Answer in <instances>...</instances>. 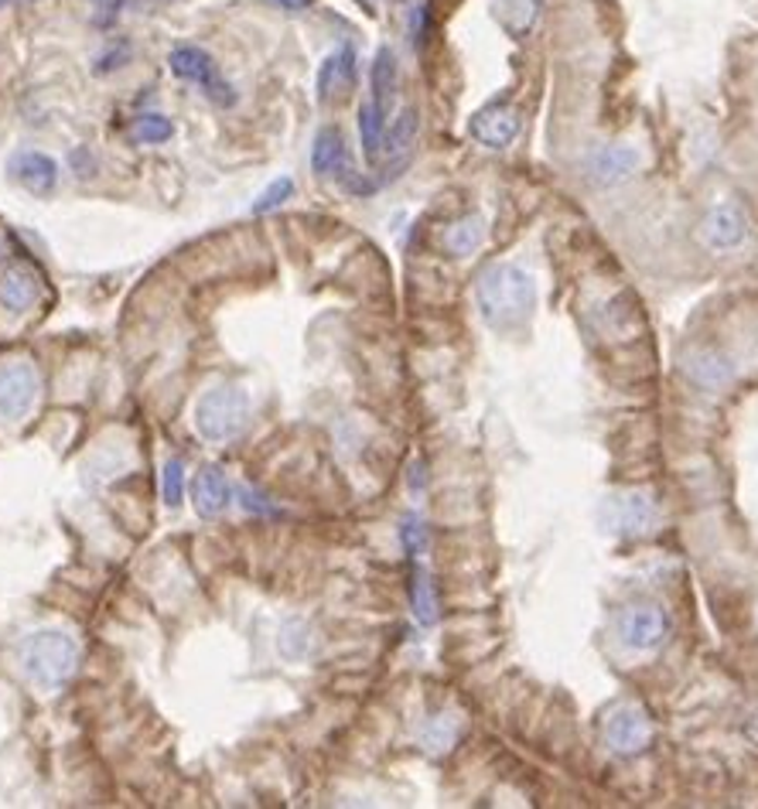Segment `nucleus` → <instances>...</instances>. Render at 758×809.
Wrapping results in <instances>:
<instances>
[{"mask_svg": "<svg viewBox=\"0 0 758 809\" xmlns=\"http://www.w3.org/2000/svg\"><path fill=\"white\" fill-rule=\"evenodd\" d=\"M171 134H175V124H171V120L161 116V113H144L134 124V137L140 144H164Z\"/></svg>", "mask_w": 758, "mask_h": 809, "instance_id": "nucleus-24", "label": "nucleus"}, {"mask_svg": "<svg viewBox=\"0 0 758 809\" xmlns=\"http://www.w3.org/2000/svg\"><path fill=\"white\" fill-rule=\"evenodd\" d=\"M649 721L639 707H619L616 714L605 721V742L619 755H635L649 745Z\"/></svg>", "mask_w": 758, "mask_h": 809, "instance_id": "nucleus-11", "label": "nucleus"}, {"mask_svg": "<svg viewBox=\"0 0 758 809\" xmlns=\"http://www.w3.org/2000/svg\"><path fill=\"white\" fill-rule=\"evenodd\" d=\"M365 4H373V0H365Z\"/></svg>", "mask_w": 758, "mask_h": 809, "instance_id": "nucleus-29", "label": "nucleus"}, {"mask_svg": "<svg viewBox=\"0 0 758 809\" xmlns=\"http://www.w3.org/2000/svg\"><path fill=\"white\" fill-rule=\"evenodd\" d=\"M639 164H643L639 147H632V144H605V147H598V151L588 158V175L598 185H619V182L632 178L635 171H639Z\"/></svg>", "mask_w": 758, "mask_h": 809, "instance_id": "nucleus-10", "label": "nucleus"}, {"mask_svg": "<svg viewBox=\"0 0 758 809\" xmlns=\"http://www.w3.org/2000/svg\"><path fill=\"white\" fill-rule=\"evenodd\" d=\"M41 379L32 362H4L0 365V421H24L38 400Z\"/></svg>", "mask_w": 758, "mask_h": 809, "instance_id": "nucleus-5", "label": "nucleus"}, {"mask_svg": "<svg viewBox=\"0 0 758 809\" xmlns=\"http://www.w3.org/2000/svg\"><path fill=\"white\" fill-rule=\"evenodd\" d=\"M161 499L167 509H178L185 499V464L182 458H171L161 472Z\"/></svg>", "mask_w": 758, "mask_h": 809, "instance_id": "nucleus-22", "label": "nucleus"}, {"mask_svg": "<svg viewBox=\"0 0 758 809\" xmlns=\"http://www.w3.org/2000/svg\"><path fill=\"white\" fill-rule=\"evenodd\" d=\"M386 113L370 100L359 107V140H362V151L370 161H376L383 154V137H386Z\"/></svg>", "mask_w": 758, "mask_h": 809, "instance_id": "nucleus-20", "label": "nucleus"}, {"mask_svg": "<svg viewBox=\"0 0 758 809\" xmlns=\"http://www.w3.org/2000/svg\"><path fill=\"white\" fill-rule=\"evenodd\" d=\"M472 137L485 147H493V151H502V147H509L512 140L520 137V113L506 107V103H496V107H485L472 116Z\"/></svg>", "mask_w": 758, "mask_h": 809, "instance_id": "nucleus-12", "label": "nucleus"}, {"mask_svg": "<svg viewBox=\"0 0 758 809\" xmlns=\"http://www.w3.org/2000/svg\"><path fill=\"white\" fill-rule=\"evenodd\" d=\"M290 195H295V182H290V178H277L271 188H263V195L250 206V212H253V215L274 212V209H281V206L290 199Z\"/></svg>", "mask_w": 758, "mask_h": 809, "instance_id": "nucleus-25", "label": "nucleus"}, {"mask_svg": "<svg viewBox=\"0 0 758 809\" xmlns=\"http://www.w3.org/2000/svg\"><path fill=\"white\" fill-rule=\"evenodd\" d=\"M21 673L32 686L55 694L79 670V643L62 628H38L17 649Z\"/></svg>", "mask_w": 758, "mask_h": 809, "instance_id": "nucleus-1", "label": "nucleus"}, {"mask_svg": "<svg viewBox=\"0 0 758 809\" xmlns=\"http://www.w3.org/2000/svg\"><path fill=\"white\" fill-rule=\"evenodd\" d=\"M667 632H670V622H667V611L659 605H632L625 608V615L619 622V639L632 652L659 649L667 643Z\"/></svg>", "mask_w": 758, "mask_h": 809, "instance_id": "nucleus-6", "label": "nucleus"}, {"mask_svg": "<svg viewBox=\"0 0 758 809\" xmlns=\"http://www.w3.org/2000/svg\"><path fill=\"white\" fill-rule=\"evenodd\" d=\"M0 253H4V236H0Z\"/></svg>", "mask_w": 758, "mask_h": 809, "instance_id": "nucleus-28", "label": "nucleus"}, {"mask_svg": "<svg viewBox=\"0 0 758 809\" xmlns=\"http://www.w3.org/2000/svg\"><path fill=\"white\" fill-rule=\"evenodd\" d=\"M8 171H11V178L32 195H52L59 185V164L41 151H17Z\"/></svg>", "mask_w": 758, "mask_h": 809, "instance_id": "nucleus-13", "label": "nucleus"}, {"mask_svg": "<svg viewBox=\"0 0 758 809\" xmlns=\"http://www.w3.org/2000/svg\"><path fill=\"white\" fill-rule=\"evenodd\" d=\"M171 72H175L178 79H185V83H199L202 89H206V96L212 103H219V107H229L236 96L229 92V86L219 79V72H215V62H212V55L209 52H202V48H191V45H182V48H175L171 52Z\"/></svg>", "mask_w": 758, "mask_h": 809, "instance_id": "nucleus-7", "label": "nucleus"}, {"mask_svg": "<svg viewBox=\"0 0 758 809\" xmlns=\"http://www.w3.org/2000/svg\"><path fill=\"white\" fill-rule=\"evenodd\" d=\"M229 499H233V485H229L226 472L219 469V464H206V469L195 475V485H191L195 512L206 520H215L219 512H226Z\"/></svg>", "mask_w": 758, "mask_h": 809, "instance_id": "nucleus-14", "label": "nucleus"}, {"mask_svg": "<svg viewBox=\"0 0 758 809\" xmlns=\"http://www.w3.org/2000/svg\"><path fill=\"white\" fill-rule=\"evenodd\" d=\"M250 424V397L236 383H219L195 403V431L209 445H229Z\"/></svg>", "mask_w": 758, "mask_h": 809, "instance_id": "nucleus-3", "label": "nucleus"}, {"mask_svg": "<svg viewBox=\"0 0 758 809\" xmlns=\"http://www.w3.org/2000/svg\"><path fill=\"white\" fill-rule=\"evenodd\" d=\"M403 544H407V550L418 557V550L424 547V526L418 523V520H407V526H403Z\"/></svg>", "mask_w": 758, "mask_h": 809, "instance_id": "nucleus-26", "label": "nucleus"}, {"mask_svg": "<svg viewBox=\"0 0 758 809\" xmlns=\"http://www.w3.org/2000/svg\"><path fill=\"white\" fill-rule=\"evenodd\" d=\"M410 598H413V615H418L421 625H434L437 619V605H434V592H431V581L427 574H413V587H410Z\"/></svg>", "mask_w": 758, "mask_h": 809, "instance_id": "nucleus-23", "label": "nucleus"}, {"mask_svg": "<svg viewBox=\"0 0 758 809\" xmlns=\"http://www.w3.org/2000/svg\"><path fill=\"white\" fill-rule=\"evenodd\" d=\"M482 242H485V219L482 215H464V219H458V223H451L445 233V247L455 257H472Z\"/></svg>", "mask_w": 758, "mask_h": 809, "instance_id": "nucleus-19", "label": "nucleus"}, {"mask_svg": "<svg viewBox=\"0 0 758 809\" xmlns=\"http://www.w3.org/2000/svg\"><path fill=\"white\" fill-rule=\"evenodd\" d=\"M311 167L318 178H341L349 182L352 178V164H349V151H346V140H341L338 127H325L322 134L314 137L311 147Z\"/></svg>", "mask_w": 758, "mask_h": 809, "instance_id": "nucleus-15", "label": "nucleus"}, {"mask_svg": "<svg viewBox=\"0 0 758 809\" xmlns=\"http://www.w3.org/2000/svg\"><path fill=\"white\" fill-rule=\"evenodd\" d=\"M418 127H421L418 110H413V107L400 110V116L394 120V127H389V134L383 137V151H386V158L394 161V164H400L410 154L413 140H418Z\"/></svg>", "mask_w": 758, "mask_h": 809, "instance_id": "nucleus-18", "label": "nucleus"}, {"mask_svg": "<svg viewBox=\"0 0 758 809\" xmlns=\"http://www.w3.org/2000/svg\"><path fill=\"white\" fill-rule=\"evenodd\" d=\"M41 298V277L28 263H11L0 270V308L11 314L32 311Z\"/></svg>", "mask_w": 758, "mask_h": 809, "instance_id": "nucleus-9", "label": "nucleus"}, {"mask_svg": "<svg viewBox=\"0 0 758 809\" xmlns=\"http://www.w3.org/2000/svg\"><path fill=\"white\" fill-rule=\"evenodd\" d=\"M659 520V506L653 493L646 488H629V493L608 496L601 506V523L605 530L619 533V536H643L656 526Z\"/></svg>", "mask_w": 758, "mask_h": 809, "instance_id": "nucleus-4", "label": "nucleus"}, {"mask_svg": "<svg viewBox=\"0 0 758 809\" xmlns=\"http://www.w3.org/2000/svg\"><path fill=\"white\" fill-rule=\"evenodd\" d=\"M700 239L714 253H731L748 239V215L738 202H718L700 223Z\"/></svg>", "mask_w": 758, "mask_h": 809, "instance_id": "nucleus-8", "label": "nucleus"}, {"mask_svg": "<svg viewBox=\"0 0 758 809\" xmlns=\"http://www.w3.org/2000/svg\"><path fill=\"white\" fill-rule=\"evenodd\" d=\"M394 92H397V55L389 48H380L373 62V103L386 113Z\"/></svg>", "mask_w": 758, "mask_h": 809, "instance_id": "nucleus-21", "label": "nucleus"}, {"mask_svg": "<svg viewBox=\"0 0 758 809\" xmlns=\"http://www.w3.org/2000/svg\"><path fill=\"white\" fill-rule=\"evenodd\" d=\"M356 86V52L341 48V52L328 55L322 72H318V100H332V92H349Z\"/></svg>", "mask_w": 758, "mask_h": 809, "instance_id": "nucleus-16", "label": "nucleus"}, {"mask_svg": "<svg viewBox=\"0 0 758 809\" xmlns=\"http://www.w3.org/2000/svg\"><path fill=\"white\" fill-rule=\"evenodd\" d=\"M493 14L509 35H530L540 17V0H493Z\"/></svg>", "mask_w": 758, "mask_h": 809, "instance_id": "nucleus-17", "label": "nucleus"}, {"mask_svg": "<svg viewBox=\"0 0 758 809\" xmlns=\"http://www.w3.org/2000/svg\"><path fill=\"white\" fill-rule=\"evenodd\" d=\"M277 4L284 11H305V8H311V0H277Z\"/></svg>", "mask_w": 758, "mask_h": 809, "instance_id": "nucleus-27", "label": "nucleus"}, {"mask_svg": "<svg viewBox=\"0 0 758 809\" xmlns=\"http://www.w3.org/2000/svg\"><path fill=\"white\" fill-rule=\"evenodd\" d=\"M536 284L517 263H496L479 277V308L482 318L496 328H509L523 322L533 311Z\"/></svg>", "mask_w": 758, "mask_h": 809, "instance_id": "nucleus-2", "label": "nucleus"}]
</instances>
